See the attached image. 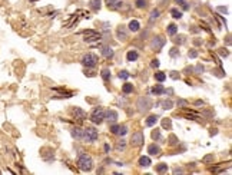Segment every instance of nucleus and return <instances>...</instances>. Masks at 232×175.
Instances as JSON below:
<instances>
[{
    "mask_svg": "<svg viewBox=\"0 0 232 175\" xmlns=\"http://www.w3.org/2000/svg\"><path fill=\"white\" fill-rule=\"evenodd\" d=\"M77 166H79L82 171L89 172V171H92V168H93V161H92V158H90L86 152H80L79 156H77Z\"/></svg>",
    "mask_w": 232,
    "mask_h": 175,
    "instance_id": "1",
    "label": "nucleus"
},
{
    "mask_svg": "<svg viewBox=\"0 0 232 175\" xmlns=\"http://www.w3.org/2000/svg\"><path fill=\"white\" fill-rule=\"evenodd\" d=\"M99 62V57L95 55V53H86L83 57H82V65L87 69H93Z\"/></svg>",
    "mask_w": 232,
    "mask_h": 175,
    "instance_id": "2",
    "label": "nucleus"
},
{
    "mask_svg": "<svg viewBox=\"0 0 232 175\" xmlns=\"http://www.w3.org/2000/svg\"><path fill=\"white\" fill-rule=\"evenodd\" d=\"M136 108H138V111H139L141 114L148 112V111L152 108V101H151V98H149V96H141V98L138 99Z\"/></svg>",
    "mask_w": 232,
    "mask_h": 175,
    "instance_id": "3",
    "label": "nucleus"
},
{
    "mask_svg": "<svg viewBox=\"0 0 232 175\" xmlns=\"http://www.w3.org/2000/svg\"><path fill=\"white\" fill-rule=\"evenodd\" d=\"M105 119V111L102 106H96L93 111H92V115H90V121L96 125H100Z\"/></svg>",
    "mask_w": 232,
    "mask_h": 175,
    "instance_id": "4",
    "label": "nucleus"
},
{
    "mask_svg": "<svg viewBox=\"0 0 232 175\" xmlns=\"http://www.w3.org/2000/svg\"><path fill=\"white\" fill-rule=\"evenodd\" d=\"M83 139L89 144H93L97 141V131L95 128H86L83 129Z\"/></svg>",
    "mask_w": 232,
    "mask_h": 175,
    "instance_id": "5",
    "label": "nucleus"
},
{
    "mask_svg": "<svg viewBox=\"0 0 232 175\" xmlns=\"http://www.w3.org/2000/svg\"><path fill=\"white\" fill-rule=\"evenodd\" d=\"M166 40L163 39V36H155L152 40H151V49L153 52H161L162 47L165 46Z\"/></svg>",
    "mask_w": 232,
    "mask_h": 175,
    "instance_id": "6",
    "label": "nucleus"
},
{
    "mask_svg": "<svg viewBox=\"0 0 232 175\" xmlns=\"http://www.w3.org/2000/svg\"><path fill=\"white\" fill-rule=\"evenodd\" d=\"M143 142H145V136H143V132H142V131H136V132L132 135V138H131V145H132L133 148L142 146Z\"/></svg>",
    "mask_w": 232,
    "mask_h": 175,
    "instance_id": "7",
    "label": "nucleus"
},
{
    "mask_svg": "<svg viewBox=\"0 0 232 175\" xmlns=\"http://www.w3.org/2000/svg\"><path fill=\"white\" fill-rule=\"evenodd\" d=\"M105 3H106L107 7L112 9V10H123V9L128 7V6L122 2V0H105Z\"/></svg>",
    "mask_w": 232,
    "mask_h": 175,
    "instance_id": "8",
    "label": "nucleus"
},
{
    "mask_svg": "<svg viewBox=\"0 0 232 175\" xmlns=\"http://www.w3.org/2000/svg\"><path fill=\"white\" fill-rule=\"evenodd\" d=\"M83 13V10H77L76 13H73L72 16H70V19L67 20V22H65L63 23V26L65 27H67V29H70V27H73V26H76L77 23H79V19H80V15Z\"/></svg>",
    "mask_w": 232,
    "mask_h": 175,
    "instance_id": "9",
    "label": "nucleus"
},
{
    "mask_svg": "<svg viewBox=\"0 0 232 175\" xmlns=\"http://www.w3.org/2000/svg\"><path fill=\"white\" fill-rule=\"evenodd\" d=\"M116 39L121 40V42H126L129 39V30L125 26H119L116 29Z\"/></svg>",
    "mask_w": 232,
    "mask_h": 175,
    "instance_id": "10",
    "label": "nucleus"
},
{
    "mask_svg": "<svg viewBox=\"0 0 232 175\" xmlns=\"http://www.w3.org/2000/svg\"><path fill=\"white\" fill-rule=\"evenodd\" d=\"M72 115H73V118H76L79 122H82V121H85L86 118H87V114L82 109V108H79V106H73L72 108Z\"/></svg>",
    "mask_w": 232,
    "mask_h": 175,
    "instance_id": "11",
    "label": "nucleus"
},
{
    "mask_svg": "<svg viewBox=\"0 0 232 175\" xmlns=\"http://www.w3.org/2000/svg\"><path fill=\"white\" fill-rule=\"evenodd\" d=\"M70 135H72V138L76 139V141H83V129L79 128V126L72 128V129H70Z\"/></svg>",
    "mask_w": 232,
    "mask_h": 175,
    "instance_id": "12",
    "label": "nucleus"
},
{
    "mask_svg": "<svg viewBox=\"0 0 232 175\" xmlns=\"http://www.w3.org/2000/svg\"><path fill=\"white\" fill-rule=\"evenodd\" d=\"M105 119L106 121H109V122H116L118 121V112L116 111H113V109H107V111H105Z\"/></svg>",
    "mask_w": 232,
    "mask_h": 175,
    "instance_id": "13",
    "label": "nucleus"
},
{
    "mask_svg": "<svg viewBox=\"0 0 232 175\" xmlns=\"http://www.w3.org/2000/svg\"><path fill=\"white\" fill-rule=\"evenodd\" d=\"M42 158H43L46 162H53V161H55L53 151H52V149H43V151H42Z\"/></svg>",
    "mask_w": 232,
    "mask_h": 175,
    "instance_id": "14",
    "label": "nucleus"
},
{
    "mask_svg": "<svg viewBox=\"0 0 232 175\" xmlns=\"http://www.w3.org/2000/svg\"><path fill=\"white\" fill-rule=\"evenodd\" d=\"M138 165H139V166H142V168H148V166H151V165H152V161H151V158H149V156L142 155V156L138 159Z\"/></svg>",
    "mask_w": 232,
    "mask_h": 175,
    "instance_id": "15",
    "label": "nucleus"
},
{
    "mask_svg": "<svg viewBox=\"0 0 232 175\" xmlns=\"http://www.w3.org/2000/svg\"><path fill=\"white\" fill-rule=\"evenodd\" d=\"M138 57H139L138 50H135V49L128 50V53H126V60H128V62H136V60H138Z\"/></svg>",
    "mask_w": 232,
    "mask_h": 175,
    "instance_id": "16",
    "label": "nucleus"
},
{
    "mask_svg": "<svg viewBox=\"0 0 232 175\" xmlns=\"http://www.w3.org/2000/svg\"><path fill=\"white\" fill-rule=\"evenodd\" d=\"M100 53L105 57H112L113 56V49L110 46H100Z\"/></svg>",
    "mask_w": 232,
    "mask_h": 175,
    "instance_id": "17",
    "label": "nucleus"
},
{
    "mask_svg": "<svg viewBox=\"0 0 232 175\" xmlns=\"http://www.w3.org/2000/svg\"><path fill=\"white\" fill-rule=\"evenodd\" d=\"M128 27H129V32L136 33V32H139V30H141V23H139L138 20H131Z\"/></svg>",
    "mask_w": 232,
    "mask_h": 175,
    "instance_id": "18",
    "label": "nucleus"
},
{
    "mask_svg": "<svg viewBox=\"0 0 232 175\" xmlns=\"http://www.w3.org/2000/svg\"><path fill=\"white\" fill-rule=\"evenodd\" d=\"M102 39V35L97 32L96 35H92V36H85L83 37V40L86 42V43H93V42H97V40H100Z\"/></svg>",
    "mask_w": 232,
    "mask_h": 175,
    "instance_id": "19",
    "label": "nucleus"
},
{
    "mask_svg": "<svg viewBox=\"0 0 232 175\" xmlns=\"http://www.w3.org/2000/svg\"><path fill=\"white\" fill-rule=\"evenodd\" d=\"M148 154H149V155H159V154H161V148H159V145H156V144H151V145L148 146Z\"/></svg>",
    "mask_w": 232,
    "mask_h": 175,
    "instance_id": "20",
    "label": "nucleus"
},
{
    "mask_svg": "<svg viewBox=\"0 0 232 175\" xmlns=\"http://www.w3.org/2000/svg\"><path fill=\"white\" fill-rule=\"evenodd\" d=\"M151 92L153 94V95H156V96H159V95H163L165 92H166V89L162 86V85H156V86H153L152 89H151Z\"/></svg>",
    "mask_w": 232,
    "mask_h": 175,
    "instance_id": "21",
    "label": "nucleus"
},
{
    "mask_svg": "<svg viewBox=\"0 0 232 175\" xmlns=\"http://www.w3.org/2000/svg\"><path fill=\"white\" fill-rule=\"evenodd\" d=\"M159 16H161V10H159V9H153V10L151 12V17H149V25L152 26V25L155 23V20H156V19L159 17Z\"/></svg>",
    "mask_w": 232,
    "mask_h": 175,
    "instance_id": "22",
    "label": "nucleus"
},
{
    "mask_svg": "<svg viewBox=\"0 0 232 175\" xmlns=\"http://www.w3.org/2000/svg\"><path fill=\"white\" fill-rule=\"evenodd\" d=\"M158 119H159L158 115H151V116H148V119L145 121V126H153V125L158 122Z\"/></svg>",
    "mask_w": 232,
    "mask_h": 175,
    "instance_id": "23",
    "label": "nucleus"
},
{
    "mask_svg": "<svg viewBox=\"0 0 232 175\" xmlns=\"http://www.w3.org/2000/svg\"><path fill=\"white\" fill-rule=\"evenodd\" d=\"M125 148H126V141L125 139H119L118 142H116V145H115V149L118 152H123Z\"/></svg>",
    "mask_w": 232,
    "mask_h": 175,
    "instance_id": "24",
    "label": "nucleus"
},
{
    "mask_svg": "<svg viewBox=\"0 0 232 175\" xmlns=\"http://www.w3.org/2000/svg\"><path fill=\"white\" fill-rule=\"evenodd\" d=\"M133 89H135V88H133V85L132 83H125L123 86H122V92L125 94V95H129V94H132L133 92Z\"/></svg>",
    "mask_w": 232,
    "mask_h": 175,
    "instance_id": "25",
    "label": "nucleus"
},
{
    "mask_svg": "<svg viewBox=\"0 0 232 175\" xmlns=\"http://www.w3.org/2000/svg\"><path fill=\"white\" fill-rule=\"evenodd\" d=\"M166 32H168V35H169V36H175V35H176V32H178V26H176L175 23H171V25H168Z\"/></svg>",
    "mask_w": 232,
    "mask_h": 175,
    "instance_id": "26",
    "label": "nucleus"
},
{
    "mask_svg": "<svg viewBox=\"0 0 232 175\" xmlns=\"http://www.w3.org/2000/svg\"><path fill=\"white\" fill-rule=\"evenodd\" d=\"M162 109H165V111H169V109H172L173 108V101L172 99H165V101H162Z\"/></svg>",
    "mask_w": 232,
    "mask_h": 175,
    "instance_id": "27",
    "label": "nucleus"
},
{
    "mask_svg": "<svg viewBox=\"0 0 232 175\" xmlns=\"http://www.w3.org/2000/svg\"><path fill=\"white\" fill-rule=\"evenodd\" d=\"M162 128H163L165 131H169V129L172 128V119H171V118H163V119H162Z\"/></svg>",
    "mask_w": 232,
    "mask_h": 175,
    "instance_id": "28",
    "label": "nucleus"
},
{
    "mask_svg": "<svg viewBox=\"0 0 232 175\" xmlns=\"http://www.w3.org/2000/svg\"><path fill=\"white\" fill-rule=\"evenodd\" d=\"M89 7L95 12H97L100 9V0H90L89 2Z\"/></svg>",
    "mask_w": 232,
    "mask_h": 175,
    "instance_id": "29",
    "label": "nucleus"
},
{
    "mask_svg": "<svg viewBox=\"0 0 232 175\" xmlns=\"http://www.w3.org/2000/svg\"><path fill=\"white\" fill-rule=\"evenodd\" d=\"M178 144H179V139H178L175 135H169V136H168V145H169V146H176Z\"/></svg>",
    "mask_w": 232,
    "mask_h": 175,
    "instance_id": "30",
    "label": "nucleus"
},
{
    "mask_svg": "<svg viewBox=\"0 0 232 175\" xmlns=\"http://www.w3.org/2000/svg\"><path fill=\"white\" fill-rule=\"evenodd\" d=\"M172 42H173L175 45H183V43L186 42V37H185L183 35H179V36H175V39H172Z\"/></svg>",
    "mask_w": 232,
    "mask_h": 175,
    "instance_id": "31",
    "label": "nucleus"
},
{
    "mask_svg": "<svg viewBox=\"0 0 232 175\" xmlns=\"http://www.w3.org/2000/svg\"><path fill=\"white\" fill-rule=\"evenodd\" d=\"M156 172H159V174H165V172H168V165L163 164V162L158 164V165H156Z\"/></svg>",
    "mask_w": 232,
    "mask_h": 175,
    "instance_id": "32",
    "label": "nucleus"
},
{
    "mask_svg": "<svg viewBox=\"0 0 232 175\" xmlns=\"http://www.w3.org/2000/svg\"><path fill=\"white\" fill-rule=\"evenodd\" d=\"M102 77H103V80L105 82H109L110 80V70L107 69V67H105V69H102Z\"/></svg>",
    "mask_w": 232,
    "mask_h": 175,
    "instance_id": "33",
    "label": "nucleus"
},
{
    "mask_svg": "<svg viewBox=\"0 0 232 175\" xmlns=\"http://www.w3.org/2000/svg\"><path fill=\"white\" fill-rule=\"evenodd\" d=\"M155 79L158 80V82H165V79H166V75H165V72H161V70H158L156 73H155Z\"/></svg>",
    "mask_w": 232,
    "mask_h": 175,
    "instance_id": "34",
    "label": "nucleus"
},
{
    "mask_svg": "<svg viewBox=\"0 0 232 175\" xmlns=\"http://www.w3.org/2000/svg\"><path fill=\"white\" fill-rule=\"evenodd\" d=\"M135 6L138 9H145L148 6V0H135Z\"/></svg>",
    "mask_w": 232,
    "mask_h": 175,
    "instance_id": "35",
    "label": "nucleus"
},
{
    "mask_svg": "<svg viewBox=\"0 0 232 175\" xmlns=\"http://www.w3.org/2000/svg\"><path fill=\"white\" fill-rule=\"evenodd\" d=\"M215 19L219 22V27H226V20L221 16V15H218V13H215Z\"/></svg>",
    "mask_w": 232,
    "mask_h": 175,
    "instance_id": "36",
    "label": "nucleus"
},
{
    "mask_svg": "<svg viewBox=\"0 0 232 175\" xmlns=\"http://www.w3.org/2000/svg\"><path fill=\"white\" fill-rule=\"evenodd\" d=\"M151 136H152V139H153V141H161V139H162V135H161V131H159V129L152 131Z\"/></svg>",
    "mask_w": 232,
    "mask_h": 175,
    "instance_id": "37",
    "label": "nucleus"
},
{
    "mask_svg": "<svg viewBox=\"0 0 232 175\" xmlns=\"http://www.w3.org/2000/svg\"><path fill=\"white\" fill-rule=\"evenodd\" d=\"M171 15L173 19H182V12H179L178 9H171Z\"/></svg>",
    "mask_w": 232,
    "mask_h": 175,
    "instance_id": "38",
    "label": "nucleus"
},
{
    "mask_svg": "<svg viewBox=\"0 0 232 175\" xmlns=\"http://www.w3.org/2000/svg\"><path fill=\"white\" fill-rule=\"evenodd\" d=\"M213 159H215V155L213 154H209V155H205L202 158V162L203 164H209V162H213Z\"/></svg>",
    "mask_w": 232,
    "mask_h": 175,
    "instance_id": "39",
    "label": "nucleus"
},
{
    "mask_svg": "<svg viewBox=\"0 0 232 175\" xmlns=\"http://www.w3.org/2000/svg\"><path fill=\"white\" fill-rule=\"evenodd\" d=\"M169 56H171V57H178V56H179V49H178V47H172V49L169 50Z\"/></svg>",
    "mask_w": 232,
    "mask_h": 175,
    "instance_id": "40",
    "label": "nucleus"
},
{
    "mask_svg": "<svg viewBox=\"0 0 232 175\" xmlns=\"http://www.w3.org/2000/svg\"><path fill=\"white\" fill-rule=\"evenodd\" d=\"M203 70H205V67H203L202 65H196V67L193 69V73H196V75H202Z\"/></svg>",
    "mask_w": 232,
    "mask_h": 175,
    "instance_id": "41",
    "label": "nucleus"
},
{
    "mask_svg": "<svg viewBox=\"0 0 232 175\" xmlns=\"http://www.w3.org/2000/svg\"><path fill=\"white\" fill-rule=\"evenodd\" d=\"M128 134V126L126 125H123V126H119V131H118V135H121V136H123V135H126Z\"/></svg>",
    "mask_w": 232,
    "mask_h": 175,
    "instance_id": "42",
    "label": "nucleus"
},
{
    "mask_svg": "<svg viewBox=\"0 0 232 175\" xmlns=\"http://www.w3.org/2000/svg\"><path fill=\"white\" fill-rule=\"evenodd\" d=\"M198 55H199V53H198V50H196V49H191V50L188 52V56H189L191 59H195V57H198Z\"/></svg>",
    "mask_w": 232,
    "mask_h": 175,
    "instance_id": "43",
    "label": "nucleus"
},
{
    "mask_svg": "<svg viewBox=\"0 0 232 175\" xmlns=\"http://www.w3.org/2000/svg\"><path fill=\"white\" fill-rule=\"evenodd\" d=\"M201 29H203L206 33H212V29H211V27H209V25H206L205 22H202V23H201Z\"/></svg>",
    "mask_w": 232,
    "mask_h": 175,
    "instance_id": "44",
    "label": "nucleus"
},
{
    "mask_svg": "<svg viewBox=\"0 0 232 175\" xmlns=\"http://www.w3.org/2000/svg\"><path fill=\"white\" fill-rule=\"evenodd\" d=\"M118 76H119V79H123V80H126V79H128L131 75H129L126 70H122V72H119V75H118Z\"/></svg>",
    "mask_w": 232,
    "mask_h": 175,
    "instance_id": "45",
    "label": "nucleus"
},
{
    "mask_svg": "<svg viewBox=\"0 0 232 175\" xmlns=\"http://www.w3.org/2000/svg\"><path fill=\"white\" fill-rule=\"evenodd\" d=\"M96 33H97V32H96V30H92V29H87V30H83V32H82L83 36H92V35H96Z\"/></svg>",
    "mask_w": 232,
    "mask_h": 175,
    "instance_id": "46",
    "label": "nucleus"
},
{
    "mask_svg": "<svg viewBox=\"0 0 232 175\" xmlns=\"http://www.w3.org/2000/svg\"><path fill=\"white\" fill-rule=\"evenodd\" d=\"M161 66V62H159V59H153L152 62H151V67H153V69H158Z\"/></svg>",
    "mask_w": 232,
    "mask_h": 175,
    "instance_id": "47",
    "label": "nucleus"
},
{
    "mask_svg": "<svg viewBox=\"0 0 232 175\" xmlns=\"http://www.w3.org/2000/svg\"><path fill=\"white\" fill-rule=\"evenodd\" d=\"M119 126H121V125H112V126H110V132H112L113 135H118V131H119Z\"/></svg>",
    "mask_w": 232,
    "mask_h": 175,
    "instance_id": "48",
    "label": "nucleus"
},
{
    "mask_svg": "<svg viewBox=\"0 0 232 175\" xmlns=\"http://www.w3.org/2000/svg\"><path fill=\"white\" fill-rule=\"evenodd\" d=\"M185 118H186V119H189V121H195V119H198L199 116H196V115H192V114H188V112H185Z\"/></svg>",
    "mask_w": 232,
    "mask_h": 175,
    "instance_id": "49",
    "label": "nucleus"
},
{
    "mask_svg": "<svg viewBox=\"0 0 232 175\" xmlns=\"http://www.w3.org/2000/svg\"><path fill=\"white\" fill-rule=\"evenodd\" d=\"M218 53H219V55H221L222 57H226V56L229 55V52H228L226 49H219V52H218Z\"/></svg>",
    "mask_w": 232,
    "mask_h": 175,
    "instance_id": "50",
    "label": "nucleus"
},
{
    "mask_svg": "<svg viewBox=\"0 0 232 175\" xmlns=\"http://www.w3.org/2000/svg\"><path fill=\"white\" fill-rule=\"evenodd\" d=\"M169 76H171L173 80H178V79H179V72H175V70H173V72H171Z\"/></svg>",
    "mask_w": 232,
    "mask_h": 175,
    "instance_id": "51",
    "label": "nucleus"
},
{
    "mask_svg": "<svg viewBox=\"0 0 232 175\" xmlns=\"http://www.w3.org/2000/svg\"><path fill=\"white\" fill-rule=\"evenodd\" d=\"M178 105H179L181 108H185V106H188V102L183 101V99H179V101H178Z\"/></svg>",
    "mask_w": 232,
    "mask_h": 175,
    "instance_id": "52",
    "label": "nucleus"
},
{
    "mask_svg": "<svg viewBox=\"0 0 232 175\" xmlns=\"http://www.w3.org/2000/svg\"><path fill=\"white\" fill-rule=\"evenodd\" d=\"M216 10H219V12H222V13H226V12H228V9H226V7H223V6H218V7H216Z\"/></svg>",
    "mask_w": 232,
    "mask_h": 175,
    "instance_id": "53",
    "label": "nucleus"
},
{
    "mask_svg": "<svg viewBox=\"0 0 232 175\" xmlns=\"http://www.w3.org/2000/svg\"><path fill=\"white\" fill-rule=\"evenodd\" d=\"M103 149H105V154H109V151H110L109 144H105V145H103Z\"/></svg>",
    "mask_w": 232,
    "mask_h": 175,
    "instance_id": "54",
    "label": "nucleus"
},
{
    "mask_svg": "<svg viewBox=\"0 0 232 175\" xmlns=\"http://www.w3.org/2000/svg\"><path fill=\"white\" fill-rule=\"evenodd\" d=\"M185 2H186V0H175V3H176V5H181V6H182Z\"/></svg>",
    "mask_w": 232,
    "mask_h": 175,
    "instance_id": "55",
    "label": "nucleus"
},
{
    "mask_svg": "<svg viewBox=\"0 0 232 175\" xmlns=\"http://www.w3.org/2000/svg\"><path fill=\"white\" fill-rule=\"evenodd\" d=\"M182 7H183V10H188V9H189V3H186V2H185V3L182 5Z\"/></svg>",
    "mask_w": 232,
    "mask_h": 175,
    "instance_id": "56",
    "label": "nucleus"
},
{
    "mask_svg": "<svg viewBox=\"0 0 232 175\" xmlns=\"http://www.w3.org/2000/svg\"><path fill=\"white\" fill-rule=\"evenodd\" d=\"M201 105H203V101H196L195 102V106H201Z\"/></svg>",
    "mask_w": 232,
    "mask_h": 175,
    "instance_id": "57",
    "label": "nucleus"
},
{
    "mask_svg": "<svg viewBox=\"0 0 232 175\" xmlns=\"http://www.w3.org/2000/svg\"><path fill=\"white\" fill-rule=\"evenodd\" d=\"M173 174H183V169H181V168H179V169H175Z\"/></svg>",
    "mask_w": 232,
    "mask_h": 175,
    "instance_id": "58",
    "label": "nucleus"
},
{
    "mask_svg": "<svg viewBox=\"0 0 232 175\" xmlns=\"http://www.w3.org/2000/svg\"><path fill=\"white\" fill-rule=\"evenodd\" d=\"M216 134H218V129H212L211 131V135H216Z\"/></svg>",
    "mask_w": 232,
    "mask_h": 175,
    "instance_id": "59",
    "label": "nucleus"
}]
</instances>
